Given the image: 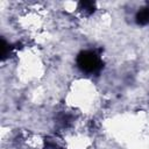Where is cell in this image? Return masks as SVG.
Returning <instances> with one entry per match:
<instances>
[{
	"mask_svg": "<svg viewBox=\"0 0 149 149\" xmlns=\"http://www.w3.org/2000/svg\"><path fill=\"white\" fill-rule=\"evenodd\" d=\"M77 64L81 71H85L87 73L98 72L102 66L100 57L93 51L80 52L77 57Z\"/></svg>",
	"mask_w": 149,
	"mask_h": 149,
	"instance_id": "1",
	"label": "cell"
},
{
	"mask_svg": "<svg viewBox=\"0 0 149 149\" xmlns=\"http://www.w3.org/2000/svg\"><path fill=\"white\" fill-rule=\"evenodd\" d=\"M136 22L139 24H148L149 23V7L142 8L136 14Z\"/></svg>",
	"mask_w": 149,
	"mask_h": 149,
	"instance_id": "2",
	"label": "cell"
},
{
	"mask_svg": "<svg viewBox=\"0 0 149 149\" xmlns=\"http://www.w3.org/2000/svg\"><path fill=\"white\" fill-rule=\"evenodd\" d=\"M80 9H83V12L91 14L94 12V3L92 1H81L80 3Z\"/></svg>",
	"mask_w": 149,
	"mask_h": 149,
	"instance_id": "3",
	"label": "cell"
}]
</instances>
